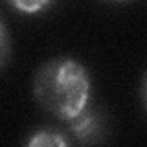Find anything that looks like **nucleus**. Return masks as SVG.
I'll return each mask as SVG.
<instances>
[{
    "mask_svg": "<svg viewBox=\"0 0 147 147\" xmlns=\"http://www.w3.org/2000/svg\"><path fill=\"white\" fill-rule=\"evenodd\" d=\"M33 98L40 109L68 123L90 105V74L74 57H53L35 72Z\"/></svg>",
    "mask_w": 147,
    "mask_h": 147,
    "instance_id": "1",
    "label": "nucleus"
},
{
    "mask_svg": "<svg viewBox=\"0 0 147 147\" xmlns=\"http://www.w3.org/2000/svg\"><path fill=\"white\" fill-rule=\"evenodd\" d=\"M68 134L79 145L101 144L109 134V114L101 107L88 105L79 116L68 121Z\"/></svg>",
    "mask_w": 147,
    "mask_h": 147,
    "instance_id": "2",
    "label": "nucleus"
},
{
    "mask_svg": "<svg viewBox=\"0 0 147 147\" xmlns=\"http://www.w3.org/2000/svg\"><path fill=\"white\" fill-rule=\"evenodd\" d=\"M66 134L68 132H63L55 127L44 125V127L35 129V131L26 138L24 144L30 145V147H66L74 142L72 138H68Z\"/></svg>",
    "mask_w": 147,
    "mask_h": 147,
    "instance_id": "3",
    "label": "nucleus"
},
{
    "mask_svg": "<svg viewBox=\"0 0 147 147\" xmlns=\"http://www.w3.org/2000/svg\"><path fill=\"white\" fill-rule=\"evenodd\" d=\"M7 6L20 15H39L48 11L57 0H6Z\"/></svg>",
    "mask_w": 147,
    "mask_h": 147,
    "instance_id": "4",
    "label": "nucleus"
},
{
    "mask_svg": "<svg viewBox=\"0 0 147 147\" xmlns=\"http://www.w3.org/2000/svg\"><path fill=\"white\" fill-rule=\"evenodd\" d=\"M9 50H11V46H9V33H7L6 22L2 20V24H0V64H2V68H6V64L9 61Z\"/></svg>",
    "mask_w": 147,
    "mask_h": 147,
    "instance_id": "5",
    "label": "nucleus"
},
{
    "mask_svg": "<svg viewBox=\"0 0 147 147\" xmlns=\"http://www.w3.org/2000/svg\"><path fill=\"white\" fill-rule=\"evenodd\" d=\"M140 96H142V105H144V109H145V112H147V72L144 74V79H142Z\"/></svg>",
    "mask_w": 147,
    "mask_h": 147,
    "instance_id": "6",
    "label": "nucleus"
},
{
    "mask_svg": "<svg viewBox=\"0 0 147 147\" xmlns=\"http://www.w3.org/2000/svg\"><path fill=\"white\" fill-rule=\"evenodd\" d=\"M107 2H129V0H107Z\"/></svg>",
    "mask_w": 147,
    "mask_h": 147,
    "instance_id": "7",
    "label": "nucleus"
}]
</instances>
